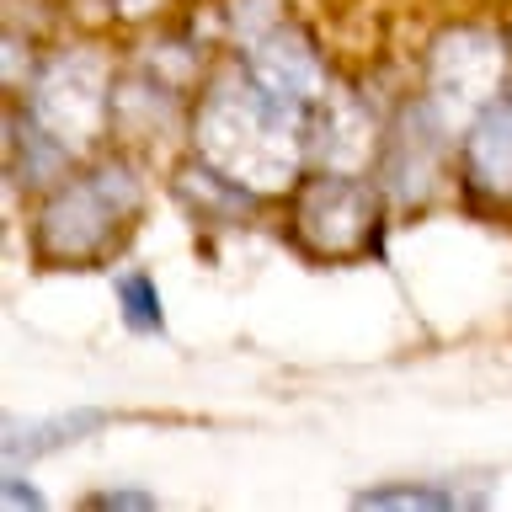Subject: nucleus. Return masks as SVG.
Segmentation results:
<instances>
[{
	"mask_svg": "<svg viewBox=\"0 0 512 512\" xmlns=\"http://www.w3.org/2000/svg\"><path fill=\"white\" fill-rule=\"evenodd\" d=\"M91 507H107V512H128V507H155L150 491H102Z\"/></svg>",
	"mask_w": 512,
	"mask_h": 512,
	"instance_id": "20e7f679",
	"label": "nucleus"
},
{
	"mask_svg": "<svg viewBox=\"0 0 512 512\" xmlns=\"http://www.w3.org/2000/svg\"><path fill=\"white\" fill-rule=\"evenodd\" d=\"M102 422H107V416H102V411H91V406L59 411V416H43V422H32V427L11 422V432H6V454H11V464H16V459H27V454H48V448L80 443L86 432H96Z\"/></svg>",
	"mask_w": 512,
	"mask_h": 512,
	"instance_id": "f257e3e1",
	"label": "nucleus"
},
{
	"mask_svg": "<svg viewBox=\"0 0 512 512\" xmlns=\"http://www.w3.org/2000/svg\"><path fill=\"white\" fill-rule=\"evenodd\" d=\"M6 507H43V491L38 486H22V475H6Z\"/></svg>",
	"mask_w": 512,
	"mask_h": 512,
	"instance_id": "39448f33",
	"label": "nucleus"
},
{
	"mask_svg": "<svg viewBox=\"0 0 512 512\" xmlns=\"http://www.w3.org/2000/svg\"><path fill=\"white\" fill-rule=\"evenodd\" d=\"M118 310L134 331H160L166 326V315H160V294L155 283L144 278V272H128V278H118Z\"/></svg>",
	"mask_w": 512,
	"mask_h": 512,
	"instance_id": "f03ea898",
	"label": "nucleus"
},
{
	"mask_svg": "<svg viewBox=\"0 0 512 512\" xmlns=\"http://www.w3.org/2000/svg\"><path fill=\"white\" fill-rule=\"evenodd\" d=\"M358 507H459V496L432 486H384V491H363Z\"/></svg>",
	"mask_w": 512,
	"mask_h": 512,
	"instance_id": "7ed1b4c3",
	"label": "nucleus"
}]
</instances>
